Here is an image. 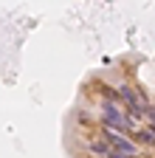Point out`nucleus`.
Wrapping results in <instances>:
<instances>
[{
  "instance_id": "3",
  "label": "nucleus",
  "mask_w": 155,
  "mask_h": 158,
  "mask_svg": "<svg viewBox=\"0 0 155 158\" xmlns=\"http://www.w3.org/2000/svg\"><path fill=\"white\" fill-rule=\"evenodd\" d=\"M121 96L127 99V105H130L133 116H144V102L138 99V93H135V90H130V88H121Z\"/></svg>"
},
{
  "instance_id": "1",
  "label": "nucleus",
  "mask_w": 155,
  "mask_h": 158,
  "mask_svg": "<svg viewBox=\"0 0 155 158\" xmlns=\"http://www.w3.org/2000/svg\"><path fill=\"white\" fill-rule=\"evenodd\" d=\"M104 138H107L110 150H113L116 155H121V158H130V155L138 152V150H135V144H133V141H127V138H124L119 130H107V133H104Z\"/></svg>"
},
{
  "instance_id": "2",
  "label": "nucleus",
  "mask_w": 155,
  "mask_h": 158,
  "mask_svg": "<svg viewBox=\"0 0 155 158\" xmlns=\"http://www.w3.org/2000/svg\"><path fill=\"white\" fill-rule=\"evenodd\" d=\"M102 110H104V122H107V127H113V130H124V127L130 124V122H127V118H124L119 110H116L110 102H104V107H102Z\"/></svg>"
},
{
  "instance_id": "4",
  "label": "nucleus",
  "mask_w": 155,
  "mask_h": 158,
  "mask_svg": "<svg viewBox=\"0 0 155 158\" xmlns=\"http://www.w3.org/2000/svg\"><path fill=\"white\" fill-rule=\"evenodd\" d=\"M138 135H141V141H147V144H155V130H141Z\"/></svg>"
}]
</instances>
